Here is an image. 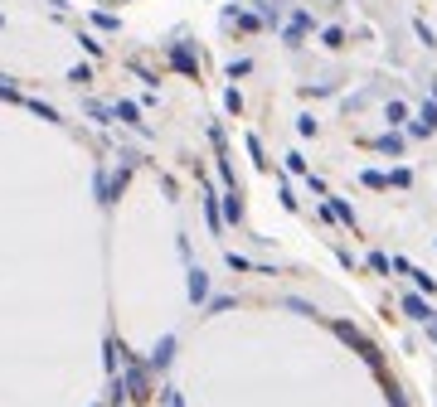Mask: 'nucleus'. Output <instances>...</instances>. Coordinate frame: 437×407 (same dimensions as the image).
Returning a JSON list of instances; mask_svg holds the SVG:
<instances>
[{
    "mask_svg": "<svg viewBox=\"0 0 437 407\" xmlns=\"http://www.w3.org/2000/svg\"><path fill=\"white\" fill-rule=\"evenodd\" d=\"M360 180H364V185H369V190H384V185H389V175H379V170H364V175H360Z\"/></svg>",
    "mask_w": 437,
    "mask_h": 407,
    "instance_id": "nucleus-17",
    "label": "nucleus"
},
{
    "mask_svg": "<svg viewBox=\"0 0 437 407\" xmlns=\"http://www.w3.org/2000/svg\"><path fill=\"white\" fill-rule=\"evenodd\" d=\"M335 335H340V339H345V344H350V349H355V354L374 369V374H384V354H379V344H374V339H364L350 320H335Z\"/></svg>",
    "mask_w": 437,
    "mask_h": 407,
    "instance_id": "nucleus-1",
    "label": "nucleus"
},
{
    "mask_svg": "<svg viewBox=\"0 0 437 407\" xmlns=\"http://www.w3.org/2000/svg\"><path fill=\"white\" fill-rule=\"evenodd\" d=\"M248 155H253V165H258V170L267 165V160H262V141H258V136H248Z\"/></svg>",
    "mask_w": 437,
    "mask_h": 407,
    "instance_id": "nucleus-15",
    "label": "nucleus"
},
{
    "mask_svg": "<svg viewBox=\"0 0 437 407\" xmlns=\"http://www.w3.org/2000/svg\"><path fill=\"white\" fill-rule=\"evenodd\" d=\"M205 213H209V228H223V218H218V204H214V194H205Z\"/></svg>",
    "mask_w": 437,
    "mask_h": 407,
    "instance_id": "nucleus-13",
    "label": "nucleus"
},
{
    "mask_svg": "<svg viewBox=\"0 0 437 407\" xmlns=\"http://www.w3.org/2000/svg\"><path fill=\"white\" fill-rule=\"evenodd\" d=\"M287 170H292V175H306V155L292 151V155H287Z\"/></svg>",
    "mask_w": 437,
    "mask_h": 407,
    "instance_id": "nucleus-16",
    "label": "nucleus"
},
{
    "mask_svg": "<svg viewBox=\"0 0 437 407\" xmlns=\"http://www.w3.org/2000/svg\"><path fill=\"white\" fill-rule=\"evenodd\" d=\"M437 126V107H423V121H413V136H433Z\"/></svg>",
    "mask_w": 437,
    "mask_h": 407,
    "instance_id": "nucleus-9",
    "label": "nucleus"
},
{
    "mask_svg": "<svg viewBox=\"0 0 437 407\" xmlns=\"http://www.w3.org/2000/svg\"><path fill=\"white\" fill-rule=\"evenodd\" d=\"M121 383H126V398H136V403H146L151 398V369L146 364H126V374H121Z\"/></svg>",
    "mask_w": 437,
    "mask_h": 407,
    "instance_id": "nucleus-2",
    "label": "nucleus"
},
{
    "mask_svg": "<svg viewBox=\"0 0 437 407\" xmlns=\"http://www.w3.org/2000/svg\"><path fill=\"white\" fill-rule=\"evenodd\" d=\"M384 116H389L394 126H403V121H408V107H403V102H389V107H384Z\"/></svg>",
    "mask_w": 437,
    "mask_h": 407,
    "instance_id": "nucleus-11",
    "label": "nucleus"
},
{
    "mask_svg": "<svg viewBox=\"0 0 437 407\" xmlns=\"http://www.w3.org/2000/svg\"><path fill=\"white\" fill-rule=\"evenodd\" d=\"M321 44H330V49H340V44H345V34H340V29H321Z\"/></svg>",
    "mask_w": 437,
    "mask_h": 407,
    "instance_id": "nucleus-19",
    "label": "nucleus"
},
{
    "mask_svg": "<svg viewBox=\"0 0 437 407\" xmlns=\"http://www.w3.org/2000/svg\"><path fill=\"white\" fill-rule=\"evenodd\" d=\"M117 116H121V121H131V126H141V112H136L131 102H117Z\"/></svg>",
    "mask_w": 437,
    "mask_h": 407,
    "instance_id": "nucleus-12",
    "label": "nucleus"
},
{
    "mask_svg": "<svg viewBox=\"0 0 437 407\" xmlns=\"http://www.w3.org/2000/svg\"><path fill=\"white\" fill-rule=\"evenodd\" d=\"M408 277H413V286H418V291H437V282H433V277H428V272H418V267H413Z\"/></svg>",
    "mask_w": 437,
    "mask_h": 407,
    "instance_id": "nucleus-14",
    "label": "nucleus"
},
{
    "mask_svg": "<svg viewBox=\"0 0 437 407\" xmlns=\"http://www.w3.org/2000/svg\"><path fill=\"white\" fill-rule=\"evenodd\" d=\"M190 301H209V272L190 267Z\"/></svg>",
    "mask_w": 437,
    "mask_h": 407,
    "instance_id": "nucleus-6",
    "label": "nucleus"
},
{
    "mask_svg": "<svg viewBox=\"0 0 437 407\" xmlns=\"http://www.w3.org/2000/svg\"><path fill=\"white\" fill-rule=\"evenodd\" d=\"M428 330H433V339H437V320H433V325H428Z\"/></svg>",
    "mask_w": 437,
    "mask_h": 407,
    "instance_id": "nucleus-23",
    "label": "nucleus"
},
{
    "mask_svg": "<svg viewBox=\"0 0 437 407\" xmlns=\"http://www.w3.org/2000/svg\"><path fill=\"white\" fill-rule=\"evenodd\" d=\"M165 407H185V403H180V393H175V388H165Z\"/></svg>",
    "mask_w": 437,
    "mask_h": 407,
    "instance_id": "nucleus-22",
    "label": "nucleus"
},
{
    "mask_svg": "<svg viewBox=\"0 0 437 407\" xmlns=\"http://www.w3.org/2000/svg\"><path fill=\"white\" fill-rule=\"evenodd\" d=\"M374 151H384V155H399V151H403V136H394V131H384V136L374 141Z\"/></svg>",
    "mask_w": 437,
    "mask_h": 407,
    "instance_id": "nucleus-8",
    "label": "nucleus"
},
{
    "mask_svg": "<svg viewBox=\"0 0 437 407\" xmlns=\"http://www.w3.org/2000/svg\"><path fill=\"white\" fill-rule=\"evenodd\" d=\"M170 63H175L180 73H190V78H195V68H200V63H195V54H190L185 44H175V49H170Z\"/></svg>",
    "mask_w": 437,
    "mask_h": 407,
    "instance_id": "nucleus-7",
    "label": "nucleus"
},
{
    "mask_svg": "<svg viewBox=\"0 0 437 407\" xmlns=\"http://www.w3.org/2000/svg\"><path fill=\"white\" fill-rule=\"evenodd\" d=\"M170 359H175V335H165V339L151 349V364H146V369H151V374H161V369H170Z\"/></svg>",
    "mask_w": 437,
    "mask_h": 407,
    "instance_id": "nucleus-3",
    "label": "nucleus"
},
{
    "mask_svg": "<svg viewBox=\"0 0 437 407\" xmlns=\"http://www.w3.org/2000/svg\"><path fill=\"white\" fill-rule=\"evenodd\" d=\"M93 24H98V29H117V15H103V10H98V15H93Z\"/></svg>",
    "mask_w": 437,
    "mask_h": 407,
    "instance_id": "nucleus-21",
    "label": "nucleus"
},
{
    "mask_svg": "<svg viewBox=\"0 0 437 407\" xmlns=\"http://www.w3.org/2000/svg\"><path fill=\"white\" fill-rule=\"evenodd\" d=\"M389 185H394V190H408V185H413V175H408V170H403V165H399V170H394V175H389Z\"/></svg>",
    "mask_w": 437,
    "mask_h": 407,
    "instance_id": "nucleus-18",
    "label": "nucleus"
},
{
    "mask_svg": "<svg viewBox=\"0 0 437 407\" xmlns=\"http://www.w3.org/2000/svg\"><path fill=\"white\" fill-rule=\"evenodd\" d=\"M233 305H238V301H233V296H214V301H209V310H214V315H218V310H233Z\"/></svg>",
    "mask_w": 437,
    "mask_h": 407,
    "instance_id": "nucleus-20",
    "label": "nucleus"
},
{
    "mask_svg": "<svg viewBox=\"0 0 437 407\" xmlns=\"http://www.w3.org/2000/svg\"><path fill=\"white\" fill-rule=\"evenodd\" d=\"M223 213H228V223H238V218H243V204H238V190H228V194H223Z\"/></svg>",
    "mask_w": 437,
    "mask_h": 407,
    "instance_id": "nucleus-10",
    "label": "nucleus"
},
{
    "mask_svg": "<svg viewBox=\"0 0 437 407\" xmlns=\"http://www.w3.org/2000/svg\"><path fill=\"white\" fill-rule=\"evenodd\" d=\"M403 315H413L418 325H433V320H437V310H433L428 301H423V296H413V291L403 296Z\"/></svg>",
    "mask_w": 437,
    "mask_h": 407,
    "instance_id": "nucleus-4",
    "label": "nucleus"
},
{
    "mask_svg": "<svg viewBox=\"0 0 437 407\" xmlns=\"http://www.w3.org/2000/svg\"><path fill=\"white\" fill-rule=\"evenodd\" d=\"M306 34H311V15H306V10H297V15L287 20V44H302Z\"/></svg>",
    "mask_w": 437,
    "mask_h": 407,
    "instance_id": "nucleus-5",
    "label": "nucleus"
}]
</instances>
